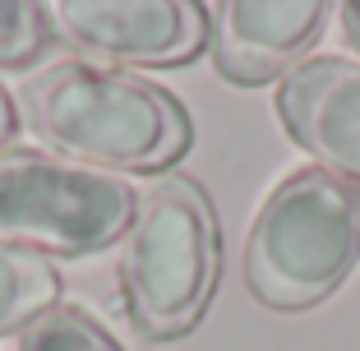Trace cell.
<instances>
[{"label": "cell", "instance_id": "1", "mask_svg": "<svg viewBox=\"0 0 360 351\" xmlns=\"http://www.w3.org/2000/svg\"><path fill=\"white\" fill-rule=\"evenodd\" d=\"M32 134L97 171H162L190 148V116L158 84L88 60H60L19 88Z\"/></svg>", "mask_w": 360, "mask_h": 351}, {"label": "cell", "instance_id": "2", "mask_svg": "<svg viewBox=\"0 0 360 351\" xmlns=\"http://www.w3.org/2000/svg\"><path fill=\"white\" fill-rule=\"evenodd\" d=\"M360 259V185L328 167H300L273 185L250 241L245 287L259 305L296 314L347 282Z\"/></svg>", "mask_w": 360, "mask_h": 351}, {"label": "cell", "instance_id": "3", "mask_svg": "<svg viewBox=\"0 0 360 351\" xmlns=\"http://www.w3.org/2000/svg\"><path fill=\"white\" fill-rule=\"evenodd\" d=\"M116 277L143 342H176L203 319L222 277V231L199 181L167 176L143 194Z\"/></svg>", "mask_w": 360, "mask_h": 351}, {"label": "cell", "instance_id": "4", "mask_svg": "<svg viewBox=\"0 0 360 351\" xmlns=\"http://www.w3.org/2000/svg\"><path fill=\"white\" fill-rule=\"evenodd\" d=\"M134 213V185L111 171L32 148L0 153V241L79 259L116 245Z\"/></svg>", "mask_w": 360, "mask_h": 351}, {"label": "cell", "instance_id": "5", "mask_svg": "<svg viewBox=\"0 0 360 351\" xmlns=\"http://www.w3.org/2000/svg\"><path fill=\"white\" fill-rule=\"evenodd\" d=\"M51 28L88 65L171 70L208 42V10L194 0H60L46 5Z\"/></svg>", "mask_w": 360, "mask_h": 351}, {"label": "cell", "instance_id": "6", "mask_svg": "<svg viewBox=\"0 0 360 351\" xmlns=\"http://www.w3.org/2000/svg\"><path fill=\"white\" fill-rule=\"evenodd\" d=\"M323 0H226L212 10V65L231 84H268L305 65L328 23Z\"/></svg>", "mask_w": 360, "mask_h": 351}, {"label": "cell", "instance_id": "7", "mask_svg": "<svg viewBox=\"0 0 360 351\" xmlns=\"http://www.w3.org/2000/svg\"><path fill=\"white\" fill-rule=\"evenodd\" d=\"M277 116L319 167L360 185V60H305L277 88Z\"/></svg>", "mask_w": 360, "mask_h": 351}, {"label": "cell", "instance_id": "8", "mask_svg": "<svg viewBox=\"0 0 360 351\" xmlns=\"http://www.w3.org/2000/svg\"><path fill=\"white\" fill-rule=\"evenodd\" d=\"M60 296V273L46 255L0 241V338L23 333Z\"/></svg>", "mask_w": 360, "mask_h": 351}, {"label": "cell", "instance_id": "9", "mask_svg": "<svg viewBox=\"0 0 360 351\" xmlns=\"http://www.w3.org/2000/svg\"><path fill=\"white\" fill-rule=\"evenodd\" d=\"M19 351H125L79 305H51L19 333Z\"/></svg>", "mask_w": 360, "mask_h": 351}, {"label": "cell", "instance_id": "10", "mask_svg": "<svg viewBox=\"0 0 360 351\" xmlns=\"http://www.w3.org/2000/svg\"><path fill=\"white\" fill-rule=\"evenodd\" d=\"M51 46V14L32 0H0V70H23Z\"/></svg>", "mask_w": 360, "mask_h": 351}, {"label": "cell", "instance_id": "11", "mask_svg": "<svg viewBox=\"0 0 360 351\" xmlns=\"http://www.w3.org/2000/svg\"><path fill=\"white\" fill-rule=\"evenodd\" d=\"M338 19H342V37H347V46H351V51H360V0L338 5Z\"/></svg>", "mask_w": 360, "mask_h": 351}, {"label": "cell", "instance_id": "12", "mask_svg": "<svg viewBox=\"0 0 360 351\" xmlns=\"http://www.w3.org/2000/svg\"><path fill=\"white\" fill-rule=\"evenodd\" d=\"M14 125H19V120H14V102H10V93L0 88V153H5V143L14 139Z\"/></svg>", "mask_w": 360, "mask_h": 351}]
</instances>
